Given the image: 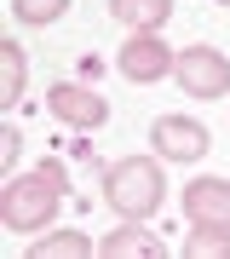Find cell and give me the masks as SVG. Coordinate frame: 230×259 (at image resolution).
Wrapping results in <instances>:
<instances>
[{"label": "cell", "instance_id": "cell-3", "mask_svg": "<svg viewBox=\"0 0 230 259\" xmlns=\"http://www.w3.org/2000/svg\"><path fill=\"white\" fill-rule=\"evenodd\" d=\"M173 75L190 98H224L230 93V58L213 52V47H184L173 58Z\"/></svg>", "mask_w": 230, "mask_h": 259}, {"label": "cell", "instance_id": "cell-2", "mask_svg": "<svg viewBox=\"0 0 230 259\" xmlns=\"http://www.w3.org/2000/svg\"><path fill=\"white\" fill-rule=\"evenodd\" d=\"M104 202L121 219H150L161 207V167L150 156H121L104 167Z\"/></svg>", "mask_w": 230, "mask_h": 259}, {"label": "cell", "instance_id": "cell-14", "mask_svg": "<svg viewBox=\"0 0 230 259\" xmlns=\"http://www.w3.org/2000/svg\"><path fill=\"white\" fill-rule=\"evenodd\" d=\"M0 161H6V167L18 161V127H6V133H0Z\"/></svg>", "mask_w": 230, "mask_h": 259}, {"label": "cell", "instance_id": "cell-13", "mask_svg": "<svg viewBox=\"0 0 230 259\" xmlns=\"http://www.w3.org/2000/svg\"><path fill=\"white\" fill-rule=\"evenodd\" d=\"M12 12H18L23 23H52L69 12V0H12Z\"/></svg>", "mask_w": 230, "mask_h": 259}, {"label": "cell", "instance_id": "cell-4", "mask_svg": "<svg viewBox=\"0 0 230 259\" xmlns=\"http://www.w3.org/2000/svg\"><path fill=\"white\" fill-rule=\"evenodd\" d=\"M46 110L64 121V127L92 133V127H104V121H110V98L92 93V87H81V81H58L52 93H46Z\"/></svg>", "mask_w": 230, "mask_h": 259}, {"label": "cell", "instance_id": "cell-7", "mask_svg": "<svg viewBox=\"0 0 230 259\" xmlns=\"http://www.w3.org/2000/svg\"><path fill=\"white\" fill-rule=\"evenodd\" d=\"M115 64H121V75H127V81H138V87H144V81H161V75L173 69V52H167L156 35H132L127 47H121V58H115Z\"/></svg>", "mask_w": 230, "mask_h": 259}, {"label": "cell", "instance_id": "cell-12", "mask_svg": "<svg viewBox=\"0 0 230 259\" xmlns=\"http://www.w3.org/2000/svg\"><path fill=\"white\" fill-rule=\"evenodd\" d=\"M184 259H230V231L224 225H196V236L184 242Z\"/></svg>", "mask_w": 230, "mask_h": 259}, {"label": "cell", "instance_id": "cell-6", "mask_svg": "<svg viewBox=\"0 0 230 259\" xmlns=\"http://www.w3.org/2000/svg\"><path fill=\"white\" fill-rule=\"evenodd\" d=\"M184 213H190V225H224L230 231V185L224 179H190L184 185Z\"/></svg>", "mask_w": 230, "mask_h": 259}, {"label": "cell", "instance_id": "cell-10", "mask_svg": "<svg viewBox=\"0 0 230 259\" xmlns=\"http://www.w3.org/2000/svg\"><path fill=\"white\" fill-rule=\"evenodd\" d=\"M23 75H29V64H23V47L0 40V104H6V110L23 98Z\"/></svg>", "mask_w": 230, "mask_h": 259}, {"label": "cell", "instance_id": "cell-1", "mask_svg": "<svg viewBox=\"0 0 230 259\" xmlns=\"http://www.w3.org/2000/svg\"><path fill=\"white\" fill-rule=\"evenodd\" d=\"M58 202H64V167L58 161H40L35 173L12 179L6 196H0V219H6V231H40V225H52Z\"/></svg>", "mask_w": 230, "mask_h": 259}, {"label": "cell", "instance_id": "cell-8", "mask_svg": "<svg viewBox=\"0 0 230 259\" xmlns=\"http://www.w3.org/2000/svg\"><path fill=\"white\" fill-rule=\"evenodd\" d=\"M98 253H104V259H161V242L150 236L138 219H127L121 231H110V236L98 242Z\"/></svg>", "mask_w": 230, "mask_h": 259}, {"label": "cell", "instance_id": "cell-9", "mask_svg": "<svg viewBox=\"0 0 230 259\" xmlns=\"http://www.w3.org/2000/svg\"><path fill=\"white\" fill-rule=\"evenodd\" d=\"M110 12H115V23L150 35V29H161L167 18H173V0H110Z\"/></svg>", "mask_w": 230, "mask_h": 259}, {"label": "cell", "instance_id": "cell-5", "mask_svg": "<svg viewBox=\"0 0 230 259\" xmlns=\"http://www.w3.org/2000/svg\"><path fill=\"white\" fill-rule=\"evenodd\" d=\"M150 144L161 150V161H202L213 133L202 121H190V115H161L156 127H150Z\"/></svg>", "mask_w": 230, "mask_h": 259}, {"label": "cell", "instance_id": "cell-11", "mask_svg": "<svg viewBox=\"0 0 230 259\" xmlns=\"http://www.w3.org/2000/svg\"><path fill=\"white\" fill-rule=\"evenodd\" d=\"M92 242L81 231H58V236H40L35 248H29V259H86Z\"/></svg>", "mask_w": 230, "mask_h": 259}]
</instances>
